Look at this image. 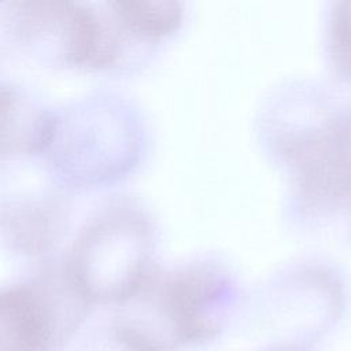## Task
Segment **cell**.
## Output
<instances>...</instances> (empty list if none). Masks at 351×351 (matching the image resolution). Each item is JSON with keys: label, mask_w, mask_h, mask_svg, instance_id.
I'll use <instances>...</instances> for the list:
<instances>
[{"label": "cell", "mask_w": 351, "mask_h": 351, "mask_svg": "<svg viewBox=\"0 0 351 351\" xmlns=\"http://www.w3.org/2000/svg\"><path fill=\"white\" fill-rule=\"evenodd\" d=\"M88 351H169L134 324L114 315L89 341Z\"/></svg>", "instance_id": "10"}, {"label": "cell", "mask_w": 351, "mask_h": 351, "mask_svg": "<svg viewBox=\"0 0 351 351\" xmlns=\"http://www.w3.org/2000/svg\"><path fill=\"white\" fill-rule=\"evenodd\" d=\"M328 45L337 71L351 77V1L333 5L328 22Z\"/></svg>", "instance_id": "11"}, {"label": "cell", "mask_w": 351, "mask_h": 351, "mask_svg": "<svg viewBox=\"0 0 351 351\" xmlns=\"http://www.w3.org/2000/svg\"><path fill=\"white\" fill-rule=\"evenodd\" d=\"M3 219L11 245L21 252L36 255L58 243L64 229L66 211L62 200L45 195L7 208Z\"/></svg>", "instance_id": "8"}, {"label": "cell", "mask_w": 351, "mask_h": 351, "mask_svg": "<svg viewBox=\"0 0 351 351\" xmlns=\"http://www.w3.org/2000/svg\"><path fill=\"white\" fill-rule=\"evenodd\" d=\"M346 122H347V133H348V138L351 143V112L346 114Z\"/></svg>", "instance_id": "14"}, {"label": "cell", "mask_w": 351, "mask_h": 351, "mask_svg": "<svg viewBox=\"0 0 351 351\" xmlns=\"http://www.w3.org/2000/svg\"><path fill=\"white\" fill-rule=\"evenodd\" d=\"M123 34L154 43L169 37L182 23V4L177 1H112L108 3Z\"/></svg>", "instance_id": "9"}, {"label": "cell", "mask_w": 351, "mask_h": 351, "mask_svg": "<svg viewBox=\"0 0 351 351\" xmlns=\"http://www.w3.org/2000/svg\"><path fill=\"white\" fill-rule=\"evenodd\" d=\"M152 250L149 221L130 207H117L85 228L66 265L92 304L119 306L154 271Z\"/></svg>", "instance_id": "2"}, {"label": "cell", "mask_w": 351, "mask_h": 351, "mask_svg": "<svg viewBox=\"0 0 351 351\" xmlns=\"http://www.w3.org/2000/svg\"><path fill=\"white\" fill-rule=\"evenodd\" d=\"M3 189H4V186H3V181H1V178H0V219H3V217H4V214H5V210H7V207L4 206V193H3Z\"/></svg>", "instance_id": "13"}, {"label": "cell", "mask_w": 351, "mask_h": 351, "mask_svg": "<svg viewBox=\"0 0 351 351\" xmlns=\"http://www.w3.org/2000/svg\"><path fill=\"white\" fill-rule=\"evenodd\" d=\"M90 306L67 265L0 287V351H56L74 336Z\"/></svg>", "instance_id": "4"}, {"label": "cell", "mask_w": 351, "mask_h": 351, "mask_svg": "<svg viewBox=\"0 0 351 351\" xmlns=\"http://www.w3.org/2000/svg\"><path fill=\"white\" fill-rule=\"evenodd\" d=\"M133 121L123 110H71L53 119L51 152L53 166L69 181L95 184L121 174L136 152Z\"/></svg>", "instance_id": "6"}, {"label": "cell", "mask_w": 351, "mask_h": 351, "mask_svg": "<svg viewBox=\"0 0 351 351\" xmlns=\"http://www.w3.org/2000/svg\"><path fill=\"white\" fill-rule=\"evenodd\" d=\"M263 351H307V348L292 347V346H271Z\"/></svg>", "instance_id": "12"}, {"label": "cell", "mask_w": 351, "mask_h": 351, "mask_svg": "<svg viewBox=\"0 0 351 351\" xmlns=\"http://www.w3.org/2000/svg\"><path fill=\"white\" fill-rule=\"evenodd\" d=\"M55 115L8 85L0 86V155L45 152Z\"/></svg>", "instance_id": "7"}, {"label": "cell", "mask_w": 351, "mask_h": 351, "mask_svg": "<svg viewBox=\"0 0 351 351\" xmlns=\"http://www.w3.org/2000/svg\"><path fill=\"white\" fill-rule=\"evenodd\" d=\"M5 18L21 47L60 64L106 69L122 56L123 36L108 7L89 4L22 1L11 3Z\"/></svg>", "instance_id": "3"}, {"label": "cell", "mask_w": 351, "mask_h": 351, "mask_svg": "<svg viewBox=\"0 0 351 351\" xmlns=\"http://www.w3.org/2000/svg\"><path fill=\"white\" fill-rule=\"evenodd\" d=\"M240 289L221 263L193 261L152 271L115 314L141 328L169 351L208 344L232 324Z\"/></svg>", "instance_id": "1"}, {"label": "cell", "mask_w": 351, "mask_h": 351, "mask_svg": "<svg viewBox=\"0 0 351 351\" xmlns=\"http://www.w3.org/2000/svg\"><path fill=\"white\" fill-rule=\"evenodd\" d=\"M346 308L341 278L322 267H302L273 278L258 293L251 324L273 346L306 348L339 324Z\"/></svg>", "instance_id": "5"}]
</instances>
